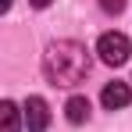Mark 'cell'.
I'll return each mask as SVG.
<instances>
[{"label": "cell", "mask_w": 132, "mask_h": 132, "mask_svg": "<svg viewBox=\"0 0 132 132\" xmlns=\"http://www.w3.org/2000/svg\"><path fill=\"white\" fill-rule=\"evenodd\" d=\"M29 4H32V7H50L54 0H29Z\"/></svg>", "instance_id": "ba28073f"}, {"label": "cell", "mask_w": 132, "mask_h": 132, "mask_svg": "<svg viewBox=\"0 0 132 132\" xmlns=\"http://www.w3.org/2000/svg\"><path fill=\"white\" fill-rule=\"evenodd\" d=\"M100 7H104L107 14H121V11H125V0H100Z\"/></svg>", "instance_id": "52a82bcc"}, {"label": "cell", "mask_w": 132, "mask_h": 132, "mask_svg": "<svg viewBox=\"0 0 132 132\" xmlns=\"http://www.w3.org/2000/svg\"><path fill=\"white\" fill-rule=\"evenodd\" d=\"M22 118H25V129L29 132H46L50 129V107H46L43 96H29L22 107Z\"/></svg>", "instance_id": "3957f363"}, {"label": "cell", "mask_w": 132, "mask_h": 132, "mask_svg": "<svg viewBox=\"0 0 132 132\" xmlns=\"http://www.w3.org/2000/svg\"><path fill=\"white\" fill-rule=\"evenodd\" d=\"M89 68H93V57H89L86 46L75 43V39H57V43L46 46V54H43V71L54 86L82 82L89 75Z\"/></svg>", "instance_id": "6da1fadb"}, {"label": "cell", "mask_w": 132, "mask_h": 132, "mask_svg": "<svg viewBox=\"0 0 132 132\" xmlns=\"http://www.w3.org/2000/svg\"><path fill=\"white\" fill-rule=\"evenodd\" d=\"M0 121H4V132H18V107L11 100L0 104Z\"/></svg>", "instance_id": "8992f818"}, {"label": "cell", "mask_w": 132, "mask_h": 132, "mask_svg": "<svg viewBox=\"0 0 132 132\" xmlns=\"http://www.w3.org/2000/svg\"><path fill=\"white\" fill-rule=\"evenodd\" d=\"M129 100H132V89H129V82H107L104 86V93H100V104L107 111H121V107H129Z\"/></svg>", "instance_id": "277c9868"}, {"label": "cell", "mask_w": 132, "mask_h": 132, "mask_svg": "<svg viewBox=\"0 0 132 132\" xmlns=\"http://www.w3.org/2000/svg\"><path fill=\"white\" fill-rule=\"evenodd\" d=\"M0 7H4V11H7V7H11V0H0Z\"/></svg>", "instance_id": "9c48e42d"}, {"label": "cell", "mask_w": 132, "mask_h": 132, "mask_svg": "<svg viewBox=\"0 0 132 132\" xmlns=\"http://www.w3.org/2000/svg\"><path fill=\"white\" fill-rule=\"evenodd\" d=\"M96 54H100L104 64L121 68L125 61H129V54H132V43H129L125 32H104V36L96 39Z\"/></svg>", "instance_id": "7a4b0ae2"}, {"label": "cell", "mask_w": 132, "mask_h": 132, "mask_svg": "<svg viewBox=\"0 0 132 132\" xmlns=\"http://www.w3.org/2000/svg\"><path fill=\"white\" fill-rule=\"evenodd\" d=\"M89 100L86 96H71V100H68L64 104V118L68 121H71V125H82V121H89Z\"/></svg>", "instance_id": "5b68a950"}]
</instances>
